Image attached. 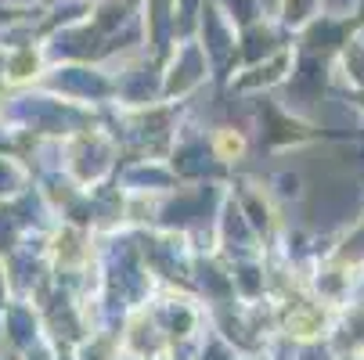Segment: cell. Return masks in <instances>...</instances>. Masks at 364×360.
<instances>
[{
  "label": "cell",
  "instance_id": "6da1fadb",
  "mask_svg": "<svg viewBox=\"0 0 364 360\" xmlns=\"http://www.w3.org/2000/svg\"><path fill=\"white\" fill-rule=\"evenodd\" d=\"M245 137L238 133V130H231V126H224V130H217L213 133V151H217V159H224V163H235V159H242L245 156Z\"/></svg>",
  "mask_w": 364,
  "mask_h": 360
}]
</instances>
